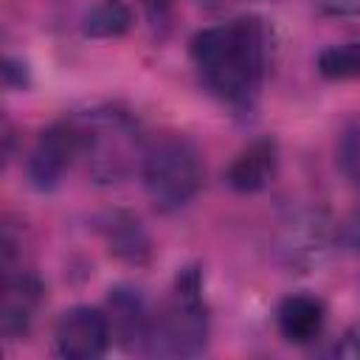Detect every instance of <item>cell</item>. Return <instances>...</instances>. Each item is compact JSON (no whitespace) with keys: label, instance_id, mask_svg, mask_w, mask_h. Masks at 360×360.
Returning <instances> with one entry per match:
<instances>
[{"label":"cell","instance_id":"obj_1","mask_svg":"<svg viewBox=\"0 0 360 360\" xmlns=\"http://www.w3.org/2000/svg\"><path fill=\"white\" fill-rule=\"evenodd\" d=\"M200 82L233 110H253L270 68V31L262 17H236L191 37Z\"/></svg>","mask_w":360,"mask_h":360},{"label":"cell","instance_id":"obj_2","mask_svg":"<svg viewBox=\"0 0 360 360\" xmlns=\"http://www.w3.org/2000/svg\"><path fill=\"white\" fill-rule=\"evenodd\" d=\"M79 129V163L98 186L121 183L141 166L146 138L138 121L112 104H96L70 115Z\"/></svg>","mask_w":360,"mask_h":360},{"label":"cell","instance_id":"obj_3","mask_svg":"<svg viewBox=\"0 0 360 360\" xmlns=\"http://www.w3.org/2000/svg\"><path fill=\"white\" fill-rule=\"evenodd\" d=\"M208 329L202 276L197 267H183L169 301L152 315L141 352L152 357H197L208 346Z\"/></svg>","mask_w":360,"mask_h":360},{"label":"cell","instance_id":"obj_4","mask_svg":"<svg viewBox=\"0 0 360 360\" xmlns=\"http://www.w3.org/2000/svg\"><path fill=\"white\" fill-rule=\"evenodd\" d=\"M141 180L158 211H177L194 200L202 186V155L183 132H160L146 138L141 158Z\"/></svg>","mask_w":360,"mask_h":360},{"label":"cell","instance_id":"obj_5","mask_svg":"<svg viewBox=\"0 0 360 360\" xmlns=\"http://www.w3.org/2000/svg\"><path fill=\"white\" fill-rule=\"evenodd\" d=\"M73 163H79V129L68 115L39 132L28 152L25 174L37 191H53Z\"/></svg>","mask_w":360,"mask_h":360},{"label":"cell","instance_id":"obj_6","mask_svg":"<svg viewBox=\"0 0 360 360\" xmlns=\"http://www.w3.org/2000/svg\"><path fill=\"white\" fill-rule=\"evenodd\" d=\"M112 340L110 315L90 304H76L56 318L53 352L65 360H96Z\"/></svg>","mask_w":360,"mask_h":360},{"label":"cell","instance_id":"obj_7","mask_svg":"<svg viewBox=\"0 0 360 360\" xmlns=\"http://www.w3.org/2000/svg\"><path fill=\"white\" fill-rule=\"evenodd\" d=\"M332 245V222L318 208H301L290 214L281 225L276 250L287 267L295 270H312L323 262Z\"/></svg>","mask_w":360,"mask_h":360},{"label":"cell","instance_id":"obj_8","mask_svg":"<svg viewBox=\"0 0 360 360\" xmlns=\"http://www.w3.org/2000/svg\"><path fill=\"white\" fill-rule=\"evenodd\" d=\"M42 281L31 273V270H3V304H0V329L6 335V340H17L22 338L31 323L34 315L42 304Z\"/></svg>","mask_w":360,"mask_h":360},{"label":"cell","instance_id":"obj_9","mask_svg":"<svg viewBox=\"0 0 360 360\" xmlns=\"http://www.w3.org/2000/svg\"><path fill=\"white\" fill-rule=\"evenodd\" d=\"M278 169V143L276 138H256L242 146L225 169V183L239 194L262 191Z\"/></svg>","mask_w":360,"mask_h":360},{"label":"cell","instance_id":"obj_10","mask_svg":"<svg viewBox=\"0 0 360 360\" xmlns=\"http://www.w3.org/2000/svg\"><path fill=\"white\" fill-rule=\"evenodd\" d=\"M107 315H110V326H112V338H118V343L124 349H143L146 332H149V309L143 304V295L135 287H112L107 295Z\"/></svg>","mask_w":360,"mask_h":360},{"label":"cell","instance_id":"obj_11","mask_svg":"<svg viewBox=\"0 0 360 360\" xmlns=\"http://www.w3.org/2000/svg\"><path fill=\"white\" fill-rule=\"evenodd\" d=\"M276 323L284 340L290 343H312L326 323V307L318 295L309 292H290L278 301Z\"/></svg>","mask_w":360,"mask_h":360},{"label":"cell","instance_id":"obj_12","mask_svg":"<svg viewBox=\"0 0 360 360\" xmlns=\"http://www.w3.org/2000/svg\"><path fill=\"white\" fill-rule=\"evenodd\" d=\"M101 233L107 239V248L115 259L127 264H143L152 256V242L141 225L138 217L127 211H110L101 219Z\"/></svg>","mask_w":360,"mask_h":360},{"label":"cell","instance_id":"obj_13","mask_svg":"<svg viewBox=\"0 0 360 360\" xmlns=\"http://www.w3.org/2000/svg\"><path fill=\"white\" fill-rule=\"evenodd\" d=\"M132 28V8L124 0H98L82 17V34L90 39H115Z\"/></svg>","mask_w":360,"mask_h":360},{"label":"cell","instance_id":"obj_14","mask_svg":"<svg viewBox=\"0 0 360 360\" xmlns=\"http://www.w3.org/2000/svg\"><path fill=\"white\" fill-rule=\"evenodd\" d=\"M318 73L329 82H346V79H360V39L329 45L318 53L315 62Z\"/></svg>","mask_w":360,"mask_h":360},{"label":"cell","instance_id":"obj_15","mask_svg":"<svg viewBox=\"0 0 360 360\" xmlns=\"http://www.w3.org/2000/svg\"><path fill=\"white\" fill-rule=\"evenodd\" d=\"M338 166L343 177L360 188V121L349 124L338 141Z\"/></svg>","mask_w":360,"mask_h":360},{"label":"cell","instance_id":"obj_16","mask_svg":"<svg viewBox=\"0 0 360 360\" xmlns=\"http://www.w3.org/2000/svg\"><path fill=\"white\" fill-rule=\"evenodd\" d=\"M3 82L8 90H25L31 84V73L25 68L22 59H14V56H6L3 62Z\"/></svg>","mask_w":360,"mask_h":360},{"label":"cell","instance_id":"obj_17","mask_svg":"<svg viewBox=\"0 0 360 360\" xmlns=\"http://www.w3.org/2000/svg\"><path fill=\"white\" fill-rule=\"evenodd\" d=\"M143 8H146V20L152 31L163 37L172 20V0H143Z\"/></svg>","mask_w":360,"mask_h":360},{"label":"cell","instance_id":"obj_18","mask_svg":"<svg viewBox=\"0 0 360 360\" xmlns=\"http://www.w3.org/2000/svg\"><path fill=\"white\" fill-rule=\"evenodd\" d=\"M338 242H340L346 250L360 253V208L352 211V214L343 219V225L338 228Z\"/></svg>","mask_w":360,"mask_h":360},{"label":"cell","instance_id":"obj_19","mask_svg":"<svg viewBox=\"0 0 360 360\" xmlns=\"http://www.w3.org/2000/svg\"><path fill=\"white\" fill-rule=\"evenodd\" d=\"M338 357H349V360H360V335L357 332H346L340 338V343L335 346Z\"/></svg>","mask_w":360,"mask_h":360},{"label":"cell","instance_id":"obj_20","mask_svg":"<svg viewBox=\"0 0 360 360\" xmlns=\"http://www.w3.org/2000/svg\"><path fill=\"white\" fill-rule=\"evenodd\" d=\"M329 14H360V0H318Z\"/></svg>","mask_w":360,"mask_h":360},{"label":"cell","instance_id":"obj_21","mask_svg":"<svg viewBox=\"0 0 360 360\" xmlns=\"http://www.w3.org/2000/svg\"><path fill=\"white\" fill-rule=\"evenodd\" d=\"M197 6H202V8H225V6H231V3H239V0H194Z\"/></svg>","mask_w":360,"mask_h":360}]
</instances>
